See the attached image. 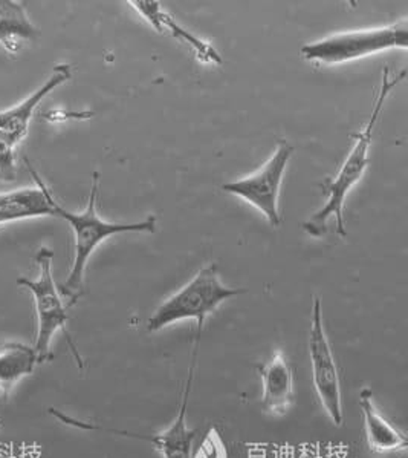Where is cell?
<instances>
[{"label":"cell","mask_w":408,"mask_h":458,"mask_svg":"<svg viewBox=\"0 0 408 458\" xmlns=\"http://www.w3.org/2000/svg\"><path fill=\"white\" fill-rule=\"evenodd\" d=\"M405 77H407V71L405 70L401 71L395 77H390L388 68L382 71L381 88H379L377 98H375L371 118L366 123L364 129L360 133L354 135L355 144H354V148L350 150L343 165L339 167L338 174L335 175V178H328L321 184V191L328 197V199H326L323 208H320L312 218H309L303 225V229L306 233L312 234V236H321L326 232V223L332 216L335 219V225H337V233L343 236V238L347 234L345 223L346 198H347L356 182H360L362 175H364V172L367 171V167H369V163H371L369 161V150H371L373 131H375V126H377L379 115H381L382 107L386 105V100L390 96L393 88L398 86L399 83H403Z\"/></svg>","instance_id":"cell-1"},{"label":"cell","mask_w":408,"mask_h":458,"mask_svg":"<svg viewBox=\"0 0 408 458\" xmlns=\"http://www.w3.org/2000/svg\"><path fill=\"white\" fill-rule=\"evenodd\" d=\"M98 189H100V174L94 172L89 203H87L85 212H81V214L68 212L55 199H53L55 216L63 218L74 232V262H72L70 276L62 284V293L71 298L70 307H72L83 294L86 267H87L90 256L103 241H106L113 234L141 233V232L154 233L156 230V216L154 215H150L141 223H132V225L109 223V221L100 218V215L96 212Z\"/></svg>","instance_id":"cell-2"},{"label":"cell","mask_w":408,"mask_h":458,"mask_svg":"<svg viewBox=\"0 0 408 458\" xmlns=\"http://www.w3.org/2000/svg\"><path fill=\"white\" fill-rule=\"evenodd\" d=\"M245 293H248V290L222 284L219 279L218 264L212 262L154 310V315L147 320V330L154 333L179 320L195 319L197 324L196 339L201 341L202 328L208 316L214 313L225 301Z\"/></svg>","instance_id":"cell-3"},{"label":"cell","mask_w":408,"mask_h":458,"mask_svg":"<svg viewBox=\"0 0 408 458\" xmlns=\"http://www.w3.org/2000/svg\"><path fill=\"white\" fill-rule=\"evenodd\" d=\"M407 47L408 23L404 19L386 27L335 32L319 42L304 45L300 53L315 64H343Z\"/></svg>","instance_id":"cell-4"},{"label":"cell","mask_w":408,"mask_h":458,"mask_svg":"<svg viewBox=\"0 0 408 458\" xmlns=\"http://www.w3.org/2000/svg\"><path fill=\"white\" fill-rule=\"evenodd\" d=\"M53 259L54 251L46 247H42L36 256V261L40 268L37 281H29L25 277L17 279V285L28 288L34 296L38 324L37 339H36L34 350L37 352L38 363L53 359L51 342H53L54 335L62 330L66 341L70 344L71 352H74L75 360L79 363V367L83 368V359H81L80 352L77 350L70 331H68V327H66L70 320L68 310L64 307L59 288L54 283Z\"/></svg>","instance_id":"cell-5"},{"label":"cell","mask_w":408,"mask_h":458,"mask_svg":"<svg viewBox=\"0 0 408 458\" xmlns=\"http://www.w3.org/2000/svg\"><path fill=\"white\" fill-rule=\"evenodd\" d=\"M292 154L294 148L283 140L277 144L276 152L271 155L270 160L259 171L237 182H225L222 186L223 192L242 198L246 203L254 206L272 227H279L281 221L279 195Z\"/></svg>","instance_id":"cell-6"},{"label":"cell","mask_w":408,"mask_h":458,"mask_svg":"<svg viewBox=\"0 0 408 458\" xmlns=\"http://www.w3.org/2000/svg\"><path fill=\"white\" fill-rule=\"evenodd\" d=\"M309 357L312 365V382L320 403L334 425L341 427L345 421L343 414V395L339 371L330 348L323 324L321 301L313 298L311 331H309Z\"/></svg>","instance_id":"cell-7"},{"label":"cell","mask_w":408,"mask_h":458,"mask_svg":"<svg viewBox=\"0 0 408 458\" xmlns=\"http://www.w3.org/2000/svg\"><path fill=\"white\" fill-rule=\"evenodd\" d=\"M197 352H199V342L195 341V350H193V357H191L190 368H188V377H187L186 388L182 393L179 411L176 414L175 420L171 421V425L160 434L146 436V434L121 431V429H113V428L98 427V425H90L87 421L75 420L72 417L64 416L62 412L57 416V419L66 423V425L80 428V429L111 432V434H118V436H124V437L137 438V440L152 443L154 448L161 454L162 458H191L193 442L196 438L197 429H190L187 427V411H188V402H190L191 388H193Z\"/></svg>","instance_id":"cell-8"},{"label":"cell","mask_w":408,"mask_h":458,"mask_svg":"<svg viewBox=\"0 0 408 458\" xmlns=\"http://www.w3.org/2000/svg\"><path fill=\"white\" fill-rule=\"evenodd\" d=\"M262 377V408L271 416H285L294 405V368L281 352H277L257 367Z\"/></svg>","instance_id":"cell-9"},{"label":"cell","mask_w":408,"mask_h":458,"mask_svg":"<svg viewBox=\"0 0 408 458\" xmlns=\"http://www.w3.org/2000/svg\"><path fill=\"white\" fill-rule=\"evenodd\" d=\"M37 187L17 189L12 192L0 193V225L21 219L55 216L53 208V193L42 182L37 172L28 165Z\"/></svg>","instance_id":"cell-10"},{"label":"cell","mask_w":408,"mask_h":458,"mask_svg":"<svg viewBox=\"0 0 408 458\" xmlns=\"http://www.w3.org/2000/svg\"><path fill=\"white\" fill-rule=\"evenodd\" d=\"M71 77H72L71 64H57L49 75L48 81L43 83L42 88H38L37 91L28 97L27 100L19 103L17 106L0 113V132H5L11 139L16 140L17 143H21V140L27 137L28 126L36 107L40 105L45 97L49 96L55 88L70 81Z\"/></svg>","instance_id":"cell-11"},{"label":"cell","mask_w":408,"mask_h":458,"mask_svg":"<svg viewBox=\"0 0 408 458\" xmlns=\"http://www.w3.org/2000/svg\"><path fill=\"white\" fill-rule=\"evenodd\" d=\"M360 408L364 417L367 443L373 453H401L407 449L408 440L405 432L398 429L382 416L375 405L371 389H361Z\"/></svg>","instance_id":"cell-12"},{"label":"cell","mask_w":408,"mask_h":458,"mask_svg":"<svg viewBox=\"0 0 408 458\" xmlns=\"http://www.w3.org/2000/svg\"><path fill=\"white\" fill-rule=\"evenodd\" d=\"M130 5L138 11L139 14L149 21L150 25L162 31L167 30L173 38H178L179 42L188 45L193 53L196 54L197 59L205 64H222V57L221 54L212 48V45L204 42L201 38H196L193 32L188 31L184 27H180L179 23L176 21L175 17L170 16L167 11L161 8L160 2H150V0H135V2H129Z\"/></svg>","instance_id":"cell-13"},{"label":"cell","mask_w":408,"mask_h":458,"mask_svg":"<svg viewBox=\"0 0 408 458\" xmlns=\"http://www.w3.org/2000/svg\"><path fill=\"white\" fill-rule=\"evenodd\" d=\"M38 363L34 346L21 342H10L0 346V391L10 397L16 385L31 376Z\"/></svg>","instance_id":"cell-14"},{"label":"cell","mask_w":408,"mask_h":458,"mask_svg":"<svg viewBox=\"0 0 408 458\" xmlns=\"http://www.w3.org/2000/svg\"><path fill=\"white\" fill-rule=\"evenodd\" d=\"M38 36L40 31L32 25L23 4L14 0H0V43L10 53L19 51L21 38L34 40Z\"/></svg>","instance_id":"cell-15"},{"label":"cell","mask_w":408,"mask_h":458,"mask_svg":"<svg viewBox=\"0 0 408 458\" xmlns=\"http://www.w3.org/2000/svg\"><path fill=\"white\" fill-rule=\"evenodd\" d=\"M17 141L5 132H0V182H11L16 180Z\"/></svg>","instance_id":"cell-16"},{"label":"cell","mask_w":408,"mask_h":458,"mask_svg":"<svg viewBox=\"0 0 408 458\" xmlns=\"http://www.w3.org/2000/svg\"><path fill=\"white\" fill-rule=\"evenodd\" d=\"M191 458H227V449L218 432L212 429L204 437L199 448L191 454Z\"/></svg>","instance_id":"cell-17"}]
</instances>
